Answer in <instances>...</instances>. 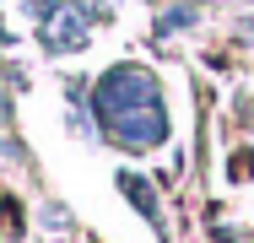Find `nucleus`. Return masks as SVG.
<instances>
[{
	"instance_id": "1",
	"label": "nucleus",
	"mask_w": 254,
	"mask_h": 243,
	"mask_svg": "<svg viewBox=\"0 0 254 243\" xmlns=\"http://www.w3.org/2000/svg\"><path fill=\"white\" fill-rule=\"evenodd\" d=\"M157 103H162V92H157L152 70H141V65H114V70H103L98 87H92V119L108 124V119H119V114L157 108Z\"/></svg>"
},
{
	"instance_id": "2",
	"label": "nucleus",
	"mask_w": 254,
	"mask_h": 243,
	"mask_svg": "<svg viewBox=\"0 0 254 243\" xmlns=\"http://www.w3.org/2000/svg\"><path fill=\"white\" fill-rule=\"evenodd\" d=\"M103 135L114 146H125V151H152V146L168 141V114H162V103L157 108H135V114H119V119L103 124Z\"/></svg>"
},
{
	"instance_id": "3",
	"label": "nucleus",
	"mask_w": 254,
	"mask_h": 243,
	"mask_svg": "<svg viewBox=\"0 0 254 243\" xmlns=\"http://www.w3.org/2000/svg\"><path fill=\"white\" fill-rule=\"evenodd\" d=\"M87 27H92V11L65 0L49 22H44V49H49V54H70V49L87 44Z\"/></svg>"
},
{
	"instance_id": "4",
	"label": "nucleus",
	"mask_w": 254,
	"mask_h": 243,
	"mask_svg": "<svg viewBox=\"0 0 254 243\" xmlns=\"http://www.w3.org/2000/svg\"><path fill=\"white\" fill-rule=\"evenodd\" d=\"M195 22H200V11H195V5H173V11L157 22V38H168V33H179V27H195Z\"/></svg>"
},
{
	"instance_id": "5",
	"label": "nucleus",
	"mask_w": 254,
	"mask_h": 243,
	"mask_svg": "<svg viewBox=\"0 0 254 243\" xmlns=\"http://www.w3.org/2000/svg\"><path fill=\"white\" fill-rule=\"evenodd\" d=\"M22 5H27V16H33V22H38V27H44V22H49L54 11H60V5H65V0H22Z\"/></svg>"
}]
</instances>
